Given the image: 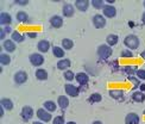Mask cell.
I'll return each mask as SVG.
<instances>
[{
  "instance_id": "27",
  "label": "cell",
  "mask_w": 145,
  "mask_h": 124,
  "mask_svg": "<svg viewBox=\"0 0 145 124\" xmlns=\"http://www.w3.org/2000/svg\"><path fill=\"white\" fill-rule=\"evenodd\" d=\"M0 63L3 66H7L11 63V57L7 54H0Z\"/></svg>"
},
{
  "instance_id": "36",
  "label": "cell",
  "mask_w": 145,
  "mask_h": 124,
  "mask_svg": "<svg viewBox=\"0 0 145 124\" xmlns=\"http://www.w3.org/2000/svg\"><path fill=\"white\" fill-rule=\"evenodd\" d=\"M54 124H65L64 123V118L62 116H57L56 118H54Z\"/></svg>"
},
{
  "instance_id": "33",
  "label": "cell",
  "mask_w": 145,
  "mask_h": 124,
  "mask_svg": "<svg viewBox=\"0 0 145 124\" xmlns=\"http://www.w3.org/2000/svg\"><path fill=\"white\" fill-rule=\"evenodd\" d=\"M92 5L94 6L95 9H98V10L104 9V6H105V4H104V1H102V0H93Z\"/></svg>"
},
{
  "instance_id": "30",
  "label": "cell",
  "mask_w": 145,
  "mask_h": 124,
  "mask_svg": "<svg viewBox=\"0 0 145 124\" xmlns=\"http://www.w3.org/2000/svg\"><path fill=\"white\" fill-rule=\"evenodd\" d=\"M62 47L64 49H67V50H70V49L74 47V42H72L71 40H69V38H64L62 41Z\"/></svg>"
},
{
  "instance_id": "31",
  "label": "cell",
  "mask_w": 145,
  "mask_h": 124,
  "mask_svg": "<svg viewBox=\"0 0 145 124\" xmlns=\"http://www.w3.org/2000/svg\"><path fill=\"white\" fill-rule=\"evenodd\" d=\"M101 94H99V93H93L92 96H90L89 98V102H92V103H98V102H101Z\"/></svg>"
},
{
  "instance_id": "10",
  "label": "cell",
  "mask_w": 145,
  "mask_h": 124,
  "mask_svg": "<svg viewBox=\"0 0 145 124\" xmlns=\"http://www.w3.org/2000/svg\"><path fill=\"white\" fill-rule=\"evenodd\" d=\"M50 24H51V26L55 28V29L61 28V26L63 25V19H62V17H59V16H52V17L50 18Z\"/></svg>"
},
{
  "instance_id": "35",
  "label": "cell",
  "mask_w": 145,
  "mask_h": 124,
  "mask_svg": "<svg viewBox=\"0 0 145 124\" xmlns=\"http://www.w3.org/2000/svg\"><path fill=\"white\" fill-rule=\"evenodd\" d=\"M136 75L138 77V79L145 80V71H144V69H138V71L136 72Z\"/></svg>"
},
{
  "instance_id": "22",
  "label": "cell",
  "mask_w": 145,
  "mask_h": 124,
  "mask_svg": "<svg viewBox=\"0 0 145 124\" xmlns=\"http://www.w3.org/2000/svg\"><path fill=\"white\" fill-rule=\"evenodd\" d=\"M58 105L61 109H67L69 105V99L65 96H59L58 97Z\"/></svg>"
},
{
  "instance_id": "7",
  "label": "cell",
  "mask_w": 145,
  "mask_h": 124,
  "mask_svg": "<svg viewBox=\"0 0 145 124\" xmlns=\"http://www.w3.org/2000/svg\"><path fill=\"white\" fill-rule=\"evenodd\" d=\"M26 80H27V74L25 72L20 71V72H17L14 74V81H16V84L22 85L24 82H26Z\"/></svg>"
},
{
  "instance_id": "11",
  "label": "cell",
  "mask_w": 145,
  "mask_h": 124,
  "mask_svg": "<svg viewBox=\"0 0 145 124\" xmlns=\"http://www.w3.org/2000/svg\"><path fill=\"white\" fill-rule=\"evenodd\" d=\"M125 124H139V116L137 113H129L125 118Z\"/></svg>"
},
{
  "instance_id": "42",
  "label": "cell",
  "mask_w": 145,
  "mask_h": 124,
  "mask_svg": "<svg viewBox=\"0 0 145 124\" xmlns=\"http://www.w3.org/2000/svg\"><path fill=\"white\" fill-rule=\"evenodd\" d=\"M145 91V84H142L140 85V92H144Z\"/></svg>"
},
{
  "instance_id": "44",
  "label": "cell",
  "mask_w": 145,
  "mask_h": 124,
  "mask_svg": "<svg viewBox=\"0 0 145 124\" xmlns=\"http://www.w3.org/2000/svg\"><path fill=\"white\" fill-rule=\"evenodd\" d=\"M0 116H1V117L4 116V108L3 106H1V110H0Z\"/></svg>"
},
{
  "instance_id": "26",
  "label": "cell",
  "mask_w": 145,
  "mask_h": 124,
  "mask_svg": "<svg viewBox=\"0 0 145 124\" xmlns=\"http://www.w3.org/2000/svg\"><path fill=\"white\" fill-rule=\"evenodd\" d=\"M36 78L38 80H46L48 79V72L45 69H37L36 71Z\"/></svg>"
},
{
  "instance_id": "12",
  "label": "cell",
  "mask_w": 145,
  "mask_h": 124,
  "mask_svg": "<svg viewBox=\"0 0 145 124\" xmlns=\"http://www.w3.org/2000/svg\"><path fill=\"white\" fill-rule=\"evenodd\" d=\"M88 6H89V1H88V0H77V1L75 3V7L78 11H81V12L87 11Z\"/></svg>"
},
{
  "instance_id": "15",
  "label": "cell",
  "mask_w": 145,
  "mask_h": 124,
  "mask_svg": "<svg viewBox=\"0 0 145 124\" xmlns=\"http://www.w3.org/2000/svg\"><path fill=\"white\" fill-rule=\"evenodd\" d=\"M75 79L77 80V82L80 85H86L89 81V77L87 75L86 73H77L75 75Z\"/></svg>"
},
{
  "instance_id": "46",
  "label": "cell",
  "mask_w": 145,
  "mask_h": 124,
  "mask_svg": "<svg viewBox=\"0 0 145 124\" xmlns=\"http://www.w3.org/2000/svg\"><path fill=\"white\" fill-rule=\"evenodd\" d=\"M93 124H102L100 121H95V122H93Z\"/></svg>"
},
{
  "instance_id": "37",
  "label": "cell",
  "mask_w": 145,
  "mask_h": 124,
  "mask_svg": "<svg viewBox=\"0 0 145 124\" xmlns=\"http://www.w3.org/2000/svg\"><path fill=\"white\" fill-rule=\"evenodd\" d=\"M26 36L30 37V38H36L37 37V32H27Z\"/></svg>"
},
{
  "instance_id": "32",
  "label": "cell",
  "mask_w": 145,
  "mask_h": 124,
  "mask_svg": "<svg viewBox=\"0 0 145 124\" xmlns=\"http://www.w3.org/2000/svg\"><path fill=\"white\" fill-rule=\"evenodd\" d=\"M64 79L68 80V81H72V80L75 79V74L71 71H65L64 72Z\"/></svg>"
},
{
  "instance_id": "43",
  "label": "cell",
  "mask_w": 145,
  "mask_h": 124,
  "mask_svg": "<svg viewBox=\"0 0 145 124\" xmlns=\"http://www.w3.org/2000/svg\"><path fill=\"white\" fill-rule=\"evenodd\" d=\"M142 22L145 24V12H144V13H143V16H142Z\"/></svg>"
},
{
  "instance_id": "28",
  "label": "cell",
  "mask_w": 145,
  "mask_h": 124,
  "mask_svg": "<svg viewBox=\"0 0 145 124\" xmlns=\"http://www.w3.org/2000/svg\"><path fill=\"white\" fill-rule=\"evenodd\" d=\"M44 109L46 111H49V112H54V111L56 110V104L51 100H48L44 103Z\"/></svg>"
},
{
  "instance_id": "41",
  "label": "cell",
  "mask_w": 145,
  "mask_h": 124,
  "mask_svg": "<svg viewBox=\"0 0 145 124\" xmlns=\"http://www.w3.org/2000/svg\"><path fill=\"white\" fill-rule=\"evenodd\" d=\"M4 31H5V32H11V28H10V26H6V28L4 29Z\"/></svg>"
},
{
  "instance_id": "1",
  "label": "cell",
  "mask_w": 145,
  "mask_h": 124,
  "mask_svg": "<svg viewBox=\"0 0 145 124\" xmlns=\"http://www.w3.org/2000/svg\"><path fill=\"white\" fill-rule=\"evenodd\" d=\"M124 43L129 49L135 50V49H137L138 47H139V38H138L136 35H129V36L125 37Z\"/></svg>"
},
{
  "instance_id": "6",
  "label": "cell",
  "mask_w": 145,
  "mask_h": 124,
  "mask_svg": "<svg viewBox=\"0 0 145 124\" xmlns=\"http://www.w3.org/2000/svg\"><path fill=\"white\" fill-rule=\"evenodd\" d=\"M102 12H104V16L107 18H113L117 15L116 7H114V6H111V5H105L104 9H102Z\"/></svg>"
},
{
  "instance_id": "24",
  "label": "cell",
  "mask_w": 145,
  "mask_h": 124,
  "mask_svg": "<svg viewBox=\"0 0 145 124\" xmlns=\"http://www.w3.org/2000/svg\"><path fill=\"white\" fill-rule=\"evenodd\" d=\"M29 19V16L26 12H24V11H19L17 13V20L19 22V23H26Z\"/></svg>"
},
{
  "instance_id": "39",
  "label": "cell",
  "mask_w": 145,
  "mask_h": 124,
  "mask_svg": "<svg viewBox=\"0 0 145 124\" xmlns=\"http://www.w3.org/2000/svg\"><path fill=\"white\" fill-rule=\"evenodd\" d=\"M5 31H4V29H1V30H0V40H4L5 38Z\"/></svg>"
},
{
  "instance_id": "23",
  "label": "cell",
  "mask_w": 145,
  "mask_h": 124,
  "mask_svg": "<svg viewBox=\"0 0 145 124\" xmlns=\"http://www.w3.org/2000/svg\"><path fill=\"white\" fill-rule=\"evenodd\" d=\"M132 99H133L135 102H137V103H143L145 100V94L143 92H133V94H132Z\"/></svg>"
},
{
  "instance_id": "45",
  "label": "cell",
  "mask_w": 145,
  "mask_h": 124,
  "mask_svg": "<svg viewBox=\"0 0 145 124\" xmlns=\"http://www.w3.org/2000/svg\"><path fill=\"white\" fill-rule=\"evenodd\" d=\"M140 56H142V57H143V59L145 60V51H142V54H140Z\"/></svg>"
},
{
  "instance_id": "25",
  "label": "cell",
  "mask_w": 145,
  "mask_h": 124,
  "mask_svg": "<svg viewBox=\"0 0 145 124\" xmlns=\"http://www.w3.org/2000/svg\"><path fill=\"white\" fill-rule=\"evenodd\" d=\"M11 37H12V41L17 42V43H22V42L24 41V36H23L22 34L18 32V31H13V32H12V35H11Z\"/></svg>"
},
{
  "instance_id": "49",
  "label": "cell",
  "mask_w": 145,
  "mask_h": 124,
  "mask_svg": "<svg viewBox=\"0 0 145 124\" xmlns=\"http://www.w3.org/2000/svg\"><path fill=\"white\" fill-rule=\"evenodd\" d=\"M144 6H145V1H144Z\"/></svg>"
},
{
  "instance_id": "48",
  "label": "cell",
  "mask_w": 145,
  "mask_h": 124,
  "mask_svg": "<svg viewBox=\"0 0 145 124\" xmlns=\"http://www.w3.org/2000/svg\"><path fill=\"white\" fill-rule=\"evenodd\" d=\"M67 124H76V123H75V122H68Z\"/></svg>"
},
{
  "instance_id": "5",
  "label": "cell",
  "mask_w": 145,
  "mask_h": 124,
  "mask_svg": "<svg viewBox=\"0 0 145 124\" xmlns=\"http://www.w3.org/2000/svg\"><path fill=\"white\" fill-rule=\"evenodd\" d=\"M37 117H38V118H39L42 122H44V123L51 121V115H50L49 111H46L45 109H39V110H37Z\"/></svg>"
},
{
  "instance_id": "2",
  "label": "cell",
  "mask_w": 145,
  "mask_h": 124,
  "mask_svg": "<svg viewBox=\"0 0 145 124\" xmlns=\"http://www.w3.org/2000/svg\"><path fill=\"white\" fill-rule=\"evenodd\" d=\"M112 53H113L112 48L110 46H107V44H101L98 48V55H99V57L102 59V60L108 59L112 55Z\"/></svg>"
},
{
  "instance_id": "34",
  "label": "cell",
  "mask_w": 145,
  "mask_h": 124,
  "mask_svg": "<svg viewBox=\"0 0 145 124\" xmlns=\"http://www.w3.org/2000/svg\"><path fill=\"white\" fill-rule=\"evenodd\" d=\"M121 57H133V54H132V51H130L129 49H125V50L121 51Z\"/></svg>"
},
{
  "instance_id": "9",
  "label": "cell",
  "mask_w": 145,
  "mask_h": 124,
  "mask_svg": "<svg viewBox=\"0 0 145 124\" xmlns=\"http://www.w3.org/2000/svg\"><path fill=\"white\" fill-rule=\"evenodd\" d=\"M64 90H65V92H67V94L70 96V97H77L78 96V92H80L76 86L71 85V84H67V85H65Z\"/></svg>"
},
{
  "instance_id": "40",
  "label": "cell",
  "mask_w": 145,
  "mask_h": 124,
  "mask_svg": "<svg viewBox=\"0 0 145 124\" xmlns=\"http://www.w3.org/2000/svg\"><path fill=\"white\" fill-rule=\"evenodd\" d=\"M16 4L17 5H27L29 1H26V0H25V1H16Z\"/></svg>"
},
{
  "instance_id": "8",
  "label": "cell",
  "mask_w": 145,
  "mask_h": 124,
  "mask_svg": "<svg viewBox=\"0 0 145 124\" xmlns=\"http://www.w3.org/2000/svg\"><path fill=\"white\" fill-rule=\"evenodd\" d=\"M22 118L24 121H29V119H31L32 118V116H33V110L32 108H30V106H24L23 110H22Z\"/></svg>"
},
{
  "instance_id": "29",
  "label": "cell",
  "mask_w": 145,
  "mask_h": 124,
  "mask_svg": "<svg viewBox=\"0 0 145 124\" xmlns=\"http://www.w3.org/2000/svg\"><path fill=\"white\" fill-rule=\"evenodd\" d=\"M52 53H54V55H55L56 57H58V59L64 57V50H63L62 48H59V47H54V48H52Z\"/></svg>"
},
{
  "instance_id": "17",
  "label": "cell",
  "mask_w": 145,
  "mask_h": 124,
  "mask_svg": "<svg viewBox=\"0 0 145 124\" xmlns=\"http://www.w3.org/2000/svg\"><path fill=\"white\" fill-rule=\"evenodd\" d=\"M12 23V18L8 13H6V12H1L0 13V24L1 25H10Z\"/></svg>"
},
{
  "instance_id": "14",
  "label": "cell",
  "mask_w": 145,
  "mask_h": 124,
  "mask_svg": "<svg viewBox=\"0 0 145 124\" xmlns=\"http://www.w3.org/2000/svg\"><path fill=\"white\" fill-rule=\"evenodd\" d=\"M3 47L6 51H8V53H13L16 50V44H14V42L12 41V40H6L4 41L3 43Z\"/></svg>"
},
{
  "instance_id": "47",
  "label": "cell",
  "mask_w": 145,
  "mask_h": 124,
  "mask_svg": "<svg viewBox=\"0 0 145 124\" xmlns=\"http://www.w3.org/2000/svg\"><path fill=\"white\" fill-rule=\"evenodd\" d=\"M32 124H43V123H42V122H33Z\"/></svg>"
},
{
  "instance_id": "3",
  "label": "cell",
  "mask_w": 145,
  "mask_h": 124,
  "mask_svg": "<svg viewBox=\"0 0 145 124\" xmlns=\"http://www.w3.org/2000/svg\"><path fill=\"white\" fill-rule=\"evenodd\" d=\"M30 62L36 66V67H39L44 63V57L42 56L40 54H37V53H35V54H31L30 55Z\"/></svg>"
},
{
  "instance_id": "19",
  "label": "cell",
  "mask_w": 145,
  "mask_h": 124,
  "mask_svg": "<svg viewBox=\"0 0 145 124\" xmlns=\"http://www.w3.org/2000/svg\"><path fill=\"white\" fill-rule=\"evenodd\" d=\"M110 96L114 99H117V100H123L124 99V91H121V90H111Z\"/></svg>"
},
{
  "instance_id": "21",
  "label": "cell",
  "mask_w": 145,
  "mask_h": 124,
  "mask_svg": "<svg viewBox=\"0 0 145 124\" xmlns=\"http://www.w3.org/2000/svg\"><path fill=\"white\" fill-rule=\"evenodd\" d=\"M106 41H107V46L113 47V46H116L117 43H118L119 37H118L117 35H113V34H112V35H108V36H107Z\"/></svg>"
},
{
  "instance_id": "38",
  "label": "cell",
  "mask_w": 145,
  "mask_h": 124,
  "mask_svg": "<svg viewBox=\"0 0 145 124\" xmlns=\"http://www.w3.org/2000/svg\"><path fill=\"white\" fill-rule=\"evenodd\" d=\"M129 79L131 80V81H132V82H135V85H137V86H138V85H139V81H138V80H137V79H135V78H132V77H129Z\"/></svg>"
},
{
  "instance_id": "18",
  "label": "cell",
  "mask_w": 145,
  "mask_h": 124,
  "mask_svg": "<svg viewBox=\"0 0 145 124\" xmlns=\"http://www.w3.org/2000/svg\"><path fill=\"white\" fill-rule=\"evenodd\" d=\"M69 67H70V60L68 59H62L57 62V68L61 71H67Z\"/></svg>"
},
{
  "instance_id": "50",
  "label": "cell",
  "mask_w": 145,
  "mask_h": 124,
  "mask_svg": "<svg viewBox=\"0 0 145 124\" xmlns=\"http://www.w3.org/2000/svg\"><path fill=\"white\" fill-rule=\"evenodd\" d=\"M144 115H145V111H144Z\"/></svg>"
},
{
  "instance_id": "4",
  "label": "cell",
  "mask_w": 145,
  "mask_h": 124,
  "mask_svg": "<svg viewBox=\"0 0 145 124\" xmlns=\"http://www.w3.org/2000/svg\"><path fill=\"white\" fill-rule=\"evenodd\" d=\"M93 24H94V26L96 29H102V28H105L106 25V19H105V17L104 16H101V15H95L93 17Z\"/></svg>"
},
{
  "instance_id": "20",
  "label": "cell",
  "mask_w": 145,
  "mask_h": 124,
  "mask_svg": "<svg viewBox=\"0 0 145 124\" xmlns=\"http://www.w3.org/2000/svg\"><path fill=\"white\" fill-rule=\"evenodd\" d=\"M0 105H1L5 110H12L13 109V103H12V100L8 98H3L1 102H0Z\"/></svg>"
},
{
  "instance_id": "16",
  "label": "cell",
  "mask_w": 145,
  "mask_h": 124,
  "mask_svg": "<svg viewBox=\"0 0 145 124\" xmlns=\"http://www.w3.org/2000/svg\"><path fill=\"white\" fill-rule=\"evenodd\" d=\"M37 48H38V50L40 53H48L49 51V49H50V43L43 40V41H39L38 42V44H37Z\"/></svg>"
},
{
  "instance_id": "13",
  "label": "cell",
  "mask_w": 145,
  "mask_h": 124,
  "mask_svg": "<svg viewBox=\"0 0 145 124\" xmlns=\"http://www.w3.org/2000/svg\"><path fill=\"white\" fill-rule=\"evenodd\" d=\"M63 16L64 17H72L75 13V10H74V6L71 4H65L63 6Z\"/></svg>"
}]
</instances>
